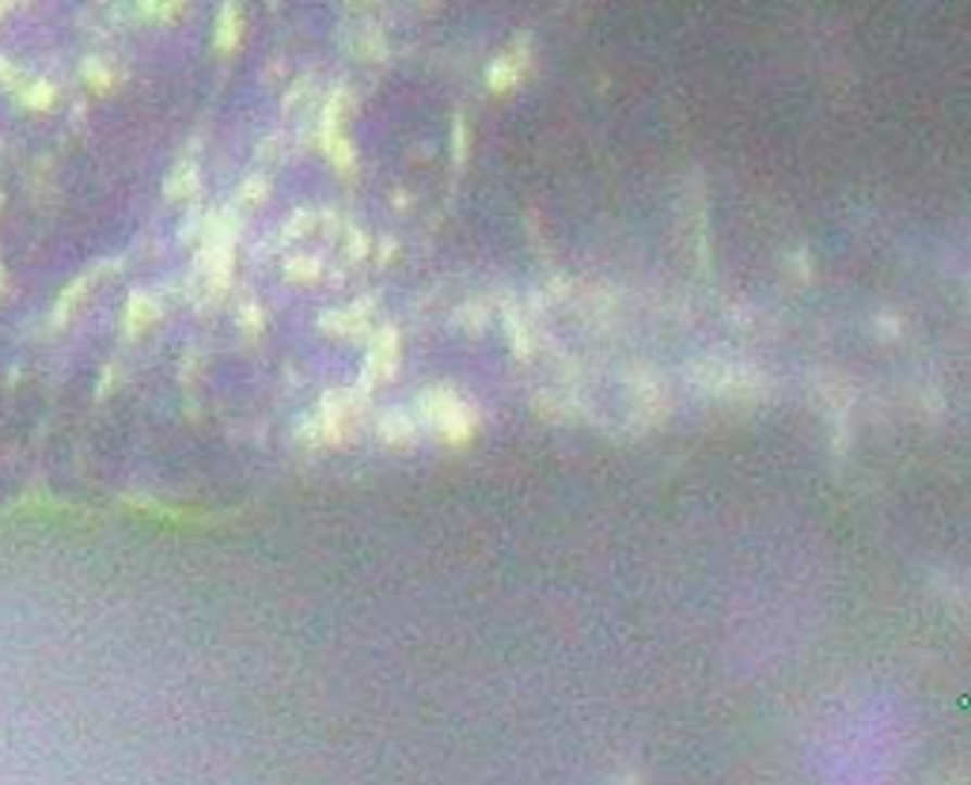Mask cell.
I'll return each instance as SVG.
<instances>
[{
    "label": "cell",
    "instance_id": "obj_1",
    "mask_svg": "<svg viewBox=\"0 0 971 785\" xmlns=\"http://www.w3.org/2000/svg\"><path fill=\"white\" fill-rule=\"evenodd\" d=\"M421 426L433 429L441 441L464 444V441H471L475 429H479V414H475V406L467 403L464 395H456V391H429V395L421 398Z\"/></svg>",
    "mask_w": 971,
    "mask_h": 785
},
{
    "label": "cell",
    "instance_id": "obj_2",
    "mask_svg": "<svg viewBox=\"0 0 971 785\" xmlns=\"http://www.w3.org/2000/svg\"><path fill=\"white\" fill-rule=\"evenodd\" d=\"M232 255H236V217H220V225L205 236L202 255H198V277H202L213 292H220L228 284Z\"/></svg>",
    "mask_w": 971,
    "mask_h": 785
},
{
    "label": "cell",
    "instance_id": "obj_3",
    "mask_svg": "<svg viewBox=\"0 0 971 785\" xmlns=\"http://www.w3.org/2000/svg\"><path fill=\"white\" fill-rule=\"evenodd\" d=\"M353 414H357V403H353L350 391H330V395L319 403V410H315V418L307 421V433H315V441L330 444L345 433Z\"/></svg>",
    "mask_w": 971,
    "mask_h": 785
},
{
    "label": "cell",
    "instance_id": "obj_4",
    "mask_svg": "<svg viewBox=\"0 0 971 785\" xmlns=\"http://www.w3.org/2000/svg\"><path fill=\"white\" fill-rule=\"evenodd\" d=\"M524 68H528V50H508L501 53L497 61H490V68H486V84H490L493 96H505V91H513L516 84L524 80Z\"/></svg>",
    "mask_w": 971,
    "mask_h": 785
},
{
    "label": "cell",
    "instance_id": "obj_5",
    "mask_svg": "<svg viewBox=\"0 0 971 785\" xmlns=\"http://www.w3.org/2000/svg\"><path fill=\"white\" fill-rule=\"evenodd\" d=\"M243 38V15H240V4L236 0H228L225 12H220V23H217V50L220 53H232L236 46H240Z\"/></svg>",
    "mask_w": 971,
    "mask_h": 785
},
{
    "label": "cell",
    "instance_id": "obj_6",
    "mask_svg": "<svg viewBox=\"0 0 971 785\" xmlns=\"http://www.w3.org/2000/svg\"><path fill=\"white\" fill-rule=\"evenodd\" d=\"M395 357H399L395 330H383V338L373 345V357H368V365H373V380H383V376H391V368H395Z\"/></svg>",
    "mask_w": 971,
    "mask_h": 785
},
{
    "label": "cell",
    "instance_id": "obj_7",
    "mask_svg": "<svg viewBox=\"0 0 971 785\" xmlns=\"http://www.w3.org/2000/svg\"><path fill=\"white\" fill-rule=\"evenodd\" d=\"M418 429H421V421H414L411 414H388L380 433H383V441H391V444H406L418 436Z\"/></svg>",
    "mask_w": 971,
    "mask_h": 785
},
{
    "label": "cell",
    "instance_id": "obj_8",
    "mask_svg": "<svg viewBox=\"0 0 971 785\" xmlns=\"http://www.w3.org/2000/svg\"><path fill=\"white\" fill-rule=\"evenodd\" d=\"M323 269V258L319 255H297L292 262H285V274H289V281H315Z\"/></svg>",
    "mask_w": 971,
    "mask_h": 785
},
{
    "label": "cell",
    "instance_id": "obj_9",
    "mask_svg": "<svg viewBox=\"0 0 971 785\" xmlns=\"http://www.w3.org/2000/svg\"><path fill=\"white\" fill-rule=\"evenodd\" d=\"M144 304H149L144 296H134V304H129V330H141L144 319H152V315H156V312H149Z\"/></svg>",
    "mask_w": 971,
    "mask_h": 785
},
{
    "label": "cell",
    "instance_id": "obj_10",
    "mask_svg": "<svg viewBox=\"0 0 971 785\" xmlns=\"http://www.w3.org/2000/svg\"><path fill=\"white\" fill-rule=\"evenodd\" d=\"M452 144H456L459 160H464L467 156V122L464 118H456V129H452Z\"/></svg>",
    "mask_w": 971,
    "mask_h": 785
}]
</instances>
